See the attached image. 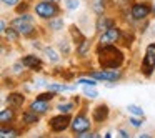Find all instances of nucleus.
<instances>
[{"mask_svg": "<svg viewBox=\"0 0 155 138\" xmlns=\"http://www.w3.org/2000/svg\"><path fill=\"white\" fill-rule=\"evenodd\" d=\"M98 63L105 70H115L124 63V53L118 48H115L114 43L110 45H98Z\"/></svg>", "mask_w": 155, "mask_h": 138, "instance_id": "nucleus-1", "label": "nucleus"}, {"mask_svg": "<svg viewBox=\"0 0 155 138\" xmlns=\"http://www.w3.org/2000/svg\"><path fill=\"white\" fill-rule=\"evenodd\" d=\"M35 14L40 18H54L55 15L60 14V10H58V5L55 4V2L45 0V2H38V4L35 5Z\"/></svg>", "mask_w": 155, "mask_h": 138, "instance_id": "nucleus-2", "label": "nucleus"}, {"mask_svg": "<svg viewBox=\"0 0 155 138\" xmlns=\"http://www.w3.org/2000/svg\"><path fill=\"white\" fill-rule=\"evenodd\" d=\"M32 22H34V18H32L30 15L24 14L20 18H15V20L12 22V27H14L20 35L28 37V35H32V34H34V30H35V27L32 25Z\"/></svg>", "mask_w": 155, "mask_h": 138, "instance_id": "nucleus-3", "label": "nucleus"}, {"mask_svg": "<svg viewBox=\"0 0 155 138\" xmlns=\"http://www.w3.org/2000/svg\"><path fill=\"white\" fill-rule=\"evenodd\" d=\"M155 68V43L147 45L145 48V57L142 60V72L145 77H150Z\"/></svg>", "mask_w": 155, "mask_h": 138, "instance_id": "nucleus-4", "label": "nucleus"}, {"mask_svg": "<svg viewBox=\"0 0 155 138\" xmlns=\"http://www.w3.org/2000/svg\"><path fill=\"white\" fill-rule=\"evenodd\" d=\"M68 125H72V120L67 113H60V115H57V117H54L50 120V128L55 133H60V131L67 130Z\"/></svg>", "mask_w": 155, "mask_h": 138, "instance_id": "nucleus-5", "label": "nucleus"}, {"mask_svg": "<svg viewBox=\"0 0 155 138\" xmlns=\"http://www.w3.org/2000/svg\"><path fill=\"white\" fill-rule=\"evenodd\" d=\"M122 37L120 34V28H117L114 25V27L107 28L105 32H102L100 35V40H98V45H110V43H115V42H118Z\"/></svg>", "mask_w": 155, "mask_h": 138, "instance_id": "nucleus-6", "label": "nucleus"}, {"mask_svg": "<svg viewBox=\"0 0 155 138\" xmlns=\"http://www.w3.org/2000/svg\"><path fill=\"white\" fill-rule=\"evenodd\" d=\"M88 77L95 78V80H105V82H115L122 77L120 72L117 70H102V72H90Z\"/></svg>", "mask_w": 155, "mask_h": 138, "instance_id": "nucleus-7", "label": "nucleus"}, {"mask_svg": "<svg viewBox=\"0 0 155 138\" xmlns=\"http://www.w3.org/2000/svg\"><path fill=\"white\" fill-rule=\"evenodd\" d=\"M72 130L74 133H82V131H88L90 130V120L85 117L84 113L77 115V117L72 120Z\"/></svg>", "mask_w": 155, "mask_h": 138, "instance_id": "nucleus-8", "label": "nucleus"}, {"mask_svg": "<svg viewBox=\"0 0 155 138\" xmlns=\"http://www.w3.org/2000/svg\"><path fill=\"white\" fill-rule=\"evenodd\" d=\"M150 15V7L147 4H135L132 7V17L135 20H145Z\"/></svg>", "mask_w": 155, "mask_h": 138, "instance_id": "nucleus-9", "label": "nucleus"}, {"mask_svg": "<svg viewBox=\"0 0 155 138\" xmlns=\"http://www.w3.org/2000/svg\"><path fill=\"white\" fill-rule=\"evenodd\" d=\"M107 117H108V107H107V105H98V107L94 108V113H92L94 121L102 123V121L107 120Z\"/></svg>", "mask_w": 155, "mask_h": 138, "instance_id": "nucleus-10", "label": "nucleus"}, {"mask_svg": "<svg viewBox=\"0 0 155 138\" xmlns=\"http://www.w3.org/2000/svg\"><path fill=\"white\" fill-rule=\"evenodd\" d=\"M22 65L27 68H32V70H42V62L38 60L35 55H27V57L22 58Z\"/></svg>", "mask_w": 155, "mask_h": 138, "instance_id": "nucleus-11", "label": "nucleus"}, {"mask_svg": "<svg viewBox=\"0 0 155 138\" xmlns=\"http://www.w3.org/2000/svg\"><path fill=\"white\" fill-rule=\"evenodd\" d=\"M24 101H25V97L22 93H10L7 97L8 107H12L14 110H15V108H20L22 105H24Z\"/></svg>", "mask_w": 155, "mask_h": 138, "instance_id": "nucleus-12", "label": "nucleus"}, {"mask_svg": "<svg viewBox=\"0 0 155 138\" xmlns=\"http://www.w3.org/2000/svg\"><path fill=\"white\" fill-rule=\"evenodd\" d=\"M114 27V20L112 18H107L105 15H98V20H97V30L98 32H105L107 28Z\"/></svg>", "mask_w": 155, "mask_h": 138, "instance_id": "nucleus-13", "label": "nucleus"}, {"mask_svg": "<svg viewBox=\"0 0 155 138\" xmlns=\"http://www.w3.org/2000/svg\"><path fill=\"white\" fill-rule=\"evenodd\" d=\"M30 110H34L35 113H45L47 110H50V107H48V103L45 100H35L34 103L30 105Z\"/></svg>", "mask_w": 155, "mask_h": 138, "instance_id": "nucleus-14", "label": "nucleus"}, {"mask_svg": "<svg viewBox=\"0 0 155 138\" xmlns=\"http://www.w3.org/2000/svg\"><path fill=\"white\" fill-rule=\"evenodd\" d=\"M14 108H5V110H2V113H0V121L2 123H8V121H12L14 120Z\"/></svg>", "mask_w": 155, "mask_h": 138, "instance_id": "nucleus-15", "label": "nucleus"}, {"mask_svg": "<svg viewBox=\"0 0 155 138\" xmlns=\"http://www.w3.org/2000/svg\"><path fill=\"white\" fill-rule=\"evenodd\" d=\"M70 35H72V38H74V40L77 42V43H82V42L85 40L84 34H82V32L78 30V28L75 27V25H72V27H70Z\"/></svg>", "mask_w": 155, "mask_h": 138, "instance_id": "nucleus-16", "label": "nucleus"}, {"mask_svg": "<svg viewBox=\"0 0 155 138\" xmlns=\"http://www.w3.org/2000/svg\"><path fill=\"white\" fill-rule=\"evenodd\" d=\"M48 90H52V91H70V90H75V87H67V85H60V83H52V85H48Z\"/></svg>", "mask_w": 155, "mask_h": 138, "instance_id": "nucleus-17", "label": "nucleus"}, {"mask_svg": "<svg viewBox=\"0 0 155 138\" xmlns=\"http://www.w3.org/2000/svg\"><path fill=\"white\" fill-rule=\"evenodd\" d=\"M24 121H25L27 125H34V123H37V121H38L37 113H35L34 110H30V111H27V113H24Z\"/></svg>", "mask_w": 155, "mask_h": 138, "instance_id": "nucleus-18", "label": "nucleus"}, {"mask_svg": "<svg viewBox=\"0 0 155 138\" xmlns=\"http://www.w3.org/2000/svg\"><path fill=\"white\" fill-rule=\"evenodd\" d=\"M5 35H7V38H8V40L17 42V40H18V35H20V34H18V32L15 30L14 27H12V28H8V30H5Z\"/></svg>", "mask_w": 155, "mask_h": 138, "instance_id": "nucleus-19", "label": "nucleus"}, {"mask_svg": "<svg viewBox=\"0 0 155 138\" xmlns=\"http://www.w3.org/2000/svg\"><path fill=\"white\" fill-rule=\"evenodd\" d=\"M74 108H75L74 103H60V105L57 107V110L60 111V113H70Z\"/></svg>", "mask_w": 155, "mask_h": 138, "instance_id": "nucleus-20", "label": "nucleus"}, {"mask_svg": "<svg viewBox=\"0 0 155 138\" xmlns=\"http://www.w3.org/2000/svg\"><path fill=\"white\" fill-rule=\"evenodd\" d=\"M45 53H47V57H48V60H50V62H58V58H60L57 52H55L54 48H50V47L45 48Z\"/></svg>", "mask_w": 155, "mask_h": 138, "instance_id": "nucleus-21", "label": "nucleus"}, {"mask_svg": "<svg viewBox=\"0 0 155 138\" xmlns=\"http://www.w3.org/2000/svg\"><path fill=\"white\" fill-rule=\"evenodd\" d=\"M127 110L130 111V113L137 115V117H143V110H142L140 107H137V105H128V107H127Z\"/></svg>", "mask_w": 155, "mask_h": 138, "instance_id": "nucleus-22", "label": "nucleus"}, {"mask_svg": "<svg viewBox=\"0 0 155 138\" xmlns=\"http://www.w3.org/2000/svg\"><path fill=\"white\" fill-rule=\"evenodd\" d=\"M48 25H50L52 30H60V28L64 27V20H62V18H57V20H52Z\"/></svg>", "mask_w": 155, "mask_h": 138, "instance_id": "nucleus-23", "label": "nucleus"}, {"mask_svg": "<svg viewBox=\"0 0 155 138\" xmlns=\"http://www.w3.org/2000/svg\"><path fill=\"white\" fill-rule=\"evenodd\" d=\"M97 82H98V80H95V78L88 77V78H80V80H78V83L88 85V87H95V85H97Z\"/></svg>", "mask_w": 155, "mask_h": 138, "instance_id": "nucleus-24", "label": "nucleus"}, {"mask_svg": "<svg viewBox=\"0 0 155 138\" xmlns=\"http://www.w3.org/2000/svg\"><path fill=\"white\" fill-rule=\"evenodd\" d=\"M88 45H90V42H88L87 38H85V40L80 43V47H78V50H77V52H78V55H85V52L88 50Z\"/></svg>", "mask_w": 155, "mask_h": 138, "instance_id": "nucleus-25", "label": "nucleus"}, {"mask_svg": "<svg viewBox=\"0 0 155 138\" xmlns=\"http://www.w3.org/2000/svg\"><path fill=\"white\" fill-rule=\"evenodd\" d=\"M58 47H60V50H62V53L64 55H68L70 53V47H68V43L65 40H62L60 43H58Z\"/></svg>", "mask_w": 155, "mask_h": 138, "instance_id": "nucleus-26", "label": "nucleus"}, {"mask_svg": "<svg viewBox=\"0 0 155 138\" xmlns=\"http://www.w3.org/2000/svg\"><path fill=\"white\" fill-rule=\"evenodd\" d=\"M18 131L17 130H7V128H2V136H17Z\"/></svg>", "mask_w": 155, "mask_h": 138, "instance_id": "nucleus-27", "label": "nucleus"}, {"mask_svg": "<svg viewBox=\"0 0 155 138\" xmlns=\"http://www.w3.org/2000/svg\"><path fill=\"white\" fill-rule=\"evenodd\" d=\"M65 7H67L68 10H75V8L78 7V0H67Z\"/></svg>", "mask_w": 155, "mask_h": 138, "instance_id": "nucleus-28", "label": "nucleus"}, {"mask_svg": "<svg viewBox=\"0 0 155 138\" xmlns=\"http://www.w3.org/2000/svg\"><path fill=\"white\" fill-rule=\"evenodd\" d=\"M84 95H85V97H88V98H95L98 93H97L95 90H92V88H85V90H84Z\"/></svg>", "mask_w": 155, "mask_h": 138, "instance_id": "nucleus-29", "label": "nucleus"}, {"mask_svg": "<svg viewBox=\"0 0 155 138\" xmlns=\"http://www.w3.org/2000/svg\"><path fill=\"white\" fill-rule=\"evenodd\" d=\"M2 2H4V5H7V7H17L20 0H2Z\"/></svg>", "mask_w": 155, "mask_h": 138, "instance_id": "nucleus-30", "label": "nucleus"}, {"mask_svg": "<svg viewBox=\"0 0 155 138\" xmlns=\"http://www.w3.org/2000/svg\"><path fill=\"white\" fill-rule=\"evenodd\" d=\"M94 10L97 12L98 15H102V12H104V5H102V0H100V2H97V4L94 5Z\"/></svg>", "mask_w": 155, "mask_h": 138, "instance_id": "nucleus-31", "label": "nucleus"}, {"mask_svg": "<svg viewBox=\"0 0 155 138\" xmlns=\"http://www.w3.org/2000/svg\"><path fill=\"white\" fill-rule=\"evenodd\" d=\"M128 121H130V125H132V127H140V125L143 123V121H140L138 118H130Z\"/></svg>", "mask_w": 155, "mask_h": 138, "instance_id": "nucleus-32", "label": "nucleus"}, {"mask_svg": "<svg viewBox=\"0 0 155 138\" xmlns=\"http://www.w3.org/2000/svg\"><path fill=\"white\" fill-rule=\"evenodd\" d=\"M15 8H17V12H18V14H22V12H25V10L28 8V5H27V4H24V5H20V4H18Z\"/></svg>", "mask_w": 155, "mask_h": 138, "instance_id": "nucleus-33", "label": "nucleus"}, {"mask_svg": "<svg viewBox=\"0 0 155 138\" xmlns=\"http://www.w3.org/2000/svg\"><path fill=\"white\" fill-rule=\"evenodd\" d=\"M0 27H2V32L7 30V24H5V20H2V25H0Z\"/></svg>", "mask_w": 155, "mask_h": 138, "instance_id": "nucleus-34", "label": "nucleus"}, {"mask_svg": "<svg viewBox=\"0 0 155 138\" xmlns=\"http://www.w3.org/2000/svg\"><path fill=\"white\" fill-rule=\"evenodd\" d=\"M120 136H124V138H125V136H128V135H127V131H124V130H120Z\"/></svg>", "mask_w": 155, "mask_h": 138, "instance_id": "nucleus-35", "label": "nucleus"}, {"mask_svg": "<svg viewBox=\"0 0 155 138\" xmlns=\"http://www.w3.org/2000/svg\"><path fill=\"white\" fill-rule=\"evenodd\" d=\"M48 2H55V4H58V2H60V0H48Z\"/></svg>", "mask_w": 155, "mask_h": 138, "instance_id": "nucleus-36", "label": "nucleus"}, {"mask_svg": "<svg viewBox=\"0 0 155 138\" xmlns=\"http://www.w3.org/2000/svg\"><path fill=\"white\" fill-rule=\"evenodd\" d=\"M152 10H153V15H155V2H153V7H152Z\"/></svg>", "mask_w": 155, "mask_h": 138, "instance_id": "nucleus-37", "label": "nucleus"}]
</instances>
